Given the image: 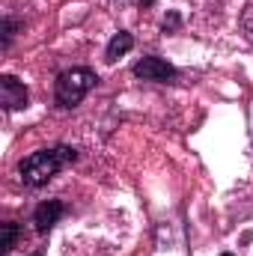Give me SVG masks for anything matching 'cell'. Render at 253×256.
Here are the masks:
<instances>
[{
  "instance_id": "cell-8",
  "label": "cell",
  "mask_w": 253,
  "mask_h": 256,
  "mask_svg": "<svg viewBox=\"0 0 253 256\" xmlns=\"http://www.w3.org/2000/svg\"><path fill=\"white\" fill-rule=\"evenodd\" d=\"M12 33H15V21H12V18H6V21H3V45H9Z\"/></svg>"
},
{
  "instance_id": "cell-5",
  "label": "cell",
  "mask_w": 253,
  "mask_h": 256,
  "mask_svg": "<svg viewBox=\"0 0 253 256\" xmlns=\"http://www.w3.org/2000/svg\"><path fill=\"white\" fill-rule=\"evenodd\" d=\"M66 206L60 202V200H48V202H42L39 208H36V214H33V224H36V230L39 232H48L60 218H63Z\"/></svg>"
},
{
  "instance_id": "cell-12",
  "label": "cell",
  "mask_w": 253,
  "mask_h": 256,
  "mask_svg": "<svg viewBox=\"0 0 253 256\" xmlns=\"http://www.w3.org/2000/svg\"><path fill=\"white\" fill-rule=\"evenodd\" d=\"M140 3H143V6H149V3H155V0H140Z\"/></svg>"
},
{
  "instance_id": "cell-11",
  "label": "cell",
  "mask_w": 253,
  "mask_h": 256,
  "mask_svg": "<svg viewBox=\"0 0 253 256\" xmlns=\"http://www.w3.org/2000/svg\"><path fill=\"white\" fill-rule=\"evenodd\" d=\"M110 3H114L116 9H126V6H131V3H134V0H110Z\"/></svg>"
},
{
  "instance_id": "cell-1",
  "label": "cell",
  "mask_w": 253,
  "mask_h": 256,
  "mask_svg": "<svg viewBox=\"0 0 253 256\" xmlns=\"http://www.w3.org/2000/svg\"><path fill=\"white\" fill-rule=\"evenodd\" d=\"M74 158H78V152H74V149H68V146H57V149L33 152L30 158H24V161H21V179H24V185L39 188V185L51 182L63 167L74 164Z\"/></svg>"
},
{
  "instance_id": "cell-4",
  "label": "cell",
  "mask_w": 253,
  "mask_h": 256,
  "mask_svg": "<svg viewBox=\"0 0 253 256\" xmlns=\"http://www.w3.org/2000/svg\"><path fill=\"white\" fill-rule=\"evenodd\" d=\"M0 102H3L6 110L27 108V90H24V84L18 78H12V74H3L0 78Z\"/></svg>"
},
{
  "instance_id": "cell-10",
  "label": "cell",
  "mask_w": 253,
  "mask_h": 256,
  "mask_svg": "<svg viewBox=\"0 0 253 256\" xmlns=\"http://www.w3.org/2000/svg\"><path fill=\"white\" fill-rule=\"evenodd\" d=\"M244 36L253 42V12H248V15H244Z\"/></svg>"
},
{
  "instance_id": "cell-13",
  "label": "cell",
  "mask_w": 253,
  "mask_h": 256,
  "mask_svg": "<svg viewBox=\"0 0 253 256\" xmlns=\"http://www.w3.org/2000/svg\"><path fill=\"white\" fill-rule=\"evenodd\" d=\"M224 256H232V254H224Z\"/></svg>"
},
{
  "instance_id": "cell-9",
  "label": "cell",
  "mask_w": 253,
  "mask_h": 256,
  "mask_svg": "<svg viewBox=\"0 0 253 256\" xmlns=\"http://www.w3.org/2000/svg\"><path fill=\"white\" fill-rule=\"evenodd\" d=\"M176 27H179V15L170 12V15L164 18V33H170V30H176Z\"/></svg>"
},
{
  "instance_id": "cell-6",
  "label": "cell",
  "mask_w": 253,
  "mask_h": 256,
  "mask_svg": "<svg viewBox=\"0 0 253 256\" xmlns=\"http://www.w3.org/2000/svg\"><path fill=\"white\" fill-rule=\"evenodd\" d=\"M134 48V39H131V33H126V30H120L114 39H110V45H108V60L110 63H116L122 54H128Z\"/></svg>"
},
{
  "instance_id": "cell-3",
  "label": "cell",
  "mask_w": 253,
  "mask_h": 256,
  "mask_svg": "<svg viewBox=\"0 0 253 256\" xmlns=\"http://www.w3.org/2000/svg\"><path fill=\"white\" fill-rule=\"evenodd\" d=\"M134 74H137V78H143V80L167 84V80H173V78H176V68L167 63V60H161V57H143V60H137V63H134Z\"/></svg>"
},
{
  "instance_id": "cell-7",
  "label": "cell",
  "mask_w": 253,
  "mask_h": 256,
  "mask_svg": "<svg viewBox=\"0 0 253 256\" xmlns=\"http://www.w3.org/2000/svg\"><path fill=\"white\" fill-rule=\"evenodd\" d=\"M15 236H18V226H15V224H6V226H3V254H9V250H12Z\"/></svg>"
},
{
  "instance_id": "cell-2",
  "label": "cell",
  "mask_w": 253,
  "mask_h": 256,
  "mask_svg": "<svg viewBox=\"0 0 253 256\" xmlns=\"http://www.w3.org/2000/svg\"><path fill=\"white\" fill-rule=\"evenodd\" d=\"M96 72L92 68H68L57 78V104L60 108H74L92 86H96Z\"/></svg>"
}]
</instances>
